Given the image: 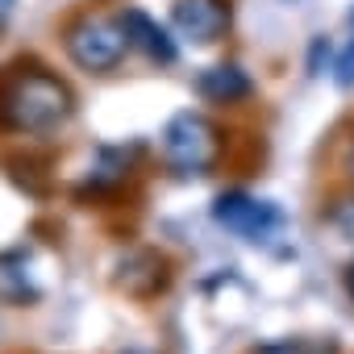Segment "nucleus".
Instances as JSON below:
<instances>
[{
    "label": "nucleus",
    "mask_w": 354,
    "mask_h": 354,
    "mask_svg": "<svg viewBox=\"0 0 354 354\" xmlns=\"http://www.w3.org/2000/svg\"><path fill=\"white\" fill-rule=\"evenodd\" d=\"M71 113H75L71 88L46 67L13 71L0 80V129L46 138V133L63 129L71 121Z\"/></svg>",
    "instance_id": "f257e3e1"
},
{
    "label": "nucleus",
    "mask_w": 354,
    "mask_h": 354,
    "mask_svg": "<svg viewBox=\"0 0 354 354\" xmlns=\"http://www.w3.org/2000/svg\"><path fill=\"white\" fill-rule=\"evenodd\" d=\"M63 50H67V59H71L80 71H88V75H109V71L121 67L129 42H125L117 17L80 13V17L67 21V30H63Z\"/></svg>",
    "instance_id": "f03ea898"
},
{
    "label": "nucleus",
    "mask_w": 354,
    "mask_h": 354,
    "mask_svg": "<svg viewBox=\"0 0 354 354\" xmlns=\"http://www.w3.org/2000/svg\"><path fill=\"white\" fill-rule=\"evenodd\" d=\"M162 158L180 175H209L221 158V129L205 113H175L162 129Z\"/></svg>",
    "instance_id": "7ed1b4c3"
},
{
    "label": "nucleus",
    "mask_w": 354,
    "mask_h": 354,
    "mask_svg": "<svg viewBox=\"0 0 354 354\" xmlns=\"http://www.w3.org/2000/svg\"><path fill=\"white\" fill-rule=\"evenodd\" d=\"M213 221L238 234L242 242H271L283 230V213L271 201H259L250 192H221L213 201Z\"/></svg>",
    "instance_id": "20e7f679"
},
{
    "label": "nucleus",
    "mask_w": 354,
    "mask_h": 354,
    "mask_svg": "<svg viewBox=\"0 0 354 354\" xmlns=\"http://www.w3.org/2000/svg\"><path fill=\"white\" fill-rule=\"evenodd\" d=\"M171 26L180 38H188L196 46H213L230 30V0H175Z\"/></svg>",
    "instance_id": "39448f33"
},
{
    "label": "nucleus",
    "mask_w": 354,
    "mask_h": 354,
    "mask_svg": "<svg viewBox=\"0 0 354 354\" xmlns=\"http://www.w3.org/2000/svg\"><path fill=\"white\" fill-rule=\"evenodd\" d=\"M117 21H121V34H125L129 50H142L150 63L171 67L175 59H180V46H175V38H171L150 13H142V9H125V13H117Z\"/></svg>",
    "instance_id": "423d86ee"
},
{
    "label": "nucleus",
    "mask_w": 354,
    "mask_h": 354,
    "mask_svg": "<svg viewBox=\"0 0 354 354\" xmlns=\"http://www.w3.org/2000/svg\"><path fill=\"white\" fill-rule=\"evenodd\" d=\"M167 279H171V263H167L158 250H133V254H125L121 267H117V288H121L125 296H138V300L158 296V292L167 288Z\"/></svg>",
    "instance_id": "0eeeda50"
},
{
    "label": "nucleus",
    "mask_w": 354,
    "mask_h": 354,
    "mask_svg": "<svg viewBox=\"0 0 354 354\" xmlns=\"http://www.w3.org/2000/svg\"><path fill=\"white\" fill-rule=\"evenodd\" d=\"M38 300H42V288L30 271L26 250H5L0 254V304L26 308V304H38Z\"/></svg>",
    "instance_id": "6e6552de"
},
{
    "label": "nucleus",
    "mask_w": 354,
    "mask_h": 354,
    "mask_svg": "<svg viewBox=\"0 0 354 354\" xmlns=\"http://www.w3.org/2000/svg\"><path fill=\"white\" fill-rule=\"evenodd\" d=\"M196 92H201V100H209V104H242V100L254 96V84H250V75H246L242 67L221 63V67L201 71Z\"/></svg>",
    "instance_id": "1a4fd4ad"
},
{
    "label": "nucleus",
    "mask_w": 354,
    "mask_h": 354,
    "mask_svg": "<svg viewBox=\"0 0 354 354\" xmlns=\"http://www.w3.org/2000/svg\"><path fill=\"white\" fill-rule=\"evenodd\" d=\"M329 225H333L346 242H354V196H337V201H333V209H329Z\"/></svg>",
    "instance_id": "9d476101"
},
{
    "label": "nucleus",
    "mask_w": 354,
    "mask_h": 354,
    "mask_svg": "<svg viewBox=\"0 0 354 354\" xmlns=\"http://www.w3.org/2000/svg\"><path fill=\"white\" fill-rule=\"evenodd\" d=\"M333 80H337V88H354V34H350V42L342 46V55L333 63Z\"/></svg>",
    "instance_id": "9b49d317"
},
{
    "label": "nucleus",
    "mask_w": 354,
    "mask_h": 354,
    "mask_svg": "<svg viewBox=\"0 0 354 354\" xmlns=\"http://www.w3.org/2000/svg\"><path fill=\"white\" fill-rule=\"evenodd\" d=\"M254 354H321V346H308V342L288 337V342H267V346H259Z\"/></svg>",
    "instance_id": "f8f14e48"
},
{
    "label": "nucleus",
    "mask_w": 354,
    "mask_h": 354,
    "mask_svg": "<svg viewBox=\"0 0 354 354\" xmlns=\"http://www.w3.org/2000/svg\"><path fill=\"white\" fill-rule=\"evenodd\" d=\"M13 9H17V0H0V26L13 17Z\"/></svg>",
    "instance_id": "ddd939ff"
},
{
    "label": "nucleus",
    "mask_w": 354,
    "mask_h": 354,
    "mask_svg": "<svg viewBox=\"0 0 354 354\" xmlns=\"http://www.w3.org/2000/svg\"><path fill=\"white\" fill-rule=\"evenodd\" d=\"M346 292H350V300H354V263L346 267Z\"/></svg>",
    "instance_id": "4468645a"
},
{
    "label": "nucleus",
    "mask_w": 354,
    "mask_h": 354,
    "mask_svg": "<svg viewBox=\"0 0 354 354\" xmlns=\"http://www.w3.org/2000/svg\"><path fill=\"white\" fill-rule=\"evenodd\" d=\"M346 171L354 175V146H350V154H346Z\"/></svg>",
    "instance_id": "2eb2a0df"
},
{
    "label": "nucleus",
    "mask_w": 354,
    "mask_h": 354,
    "mask_svg": "<svg viewBox=\"0 0 354 354\" xmlns=\"http://www.w3.org/2000/svg\"><path fill=\"white\" fill-rule=\"evenodd\" d=\"M129 354H146V350H129Z\"/></svg>",
    "instance_id": "dca6fc26"
},
{
    "label": "nucleus",
    "mask_w": 354,
    "mask_h": 354,
    "mask_svg": "<svg viewBox=\"0 0 354 354\" xmlns=\"http://www.w3.org/2000/svg\"><path fill=\"white\" fill-rule=\"evenodd\" d=\"M288 5H300V0H288Z\"/></svg>",
    "instance_id": "f3484780"
}]
</instances>
